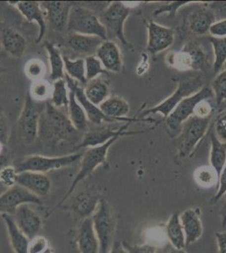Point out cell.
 <instances>
[{
    "instance_id": "1",
    "label": "cell",
    "mask_w": 226,
    "mask_h": 253,
    "mask_svg": "<svg viewBox=\"0 0 226 253\" xmlns=\"http://www.w3.org/2000/svg\"><path fill=\"white\" fill-rule=\"evenodd\" d=\"M77 133L69 116L63 110L52 106L51 102H46L41 114L38 127V138L43 145L54 148L62 142L75 138Z\"/></svg>"
},
{
    "instance_id": "2",
    "label": "cell",
    "mask_w": 226,
    "mask_h": 253,
    "mask_svg": "<svg viewBox=\"0 0 226 253\" xmlns=\"http://www.w3.org/2000/svg\"><path fill=\"white\" fill-rule=\"evenodd\" d=\"M120 138H122L121 136H118V137H115V138L110 139L108 142H106V144H102V145L91 147V148L87 149L86 152L84 153L83 156L81 158L80 170L77 173L75 179L73 180V182L70 185L68 192L65 193V195L63 196V199L57 203L54 209L50 211L49 215L52 214L54 210L61 207L63 205V203L71 197L73 193L75 192L77 185L80 182L83 181L84 179H86V177H88L90 175H91L92 173L94 172V170L98 167H100V165H106L109 149Z\"/></svg>"
},
{
    "instance_id": "3",
    "label": "cell",
    "mask_w": 226,
    "mask_h": 253,
    "mask_svg": "<svg viewBox=\"0 0 226 253\" xmlns=\"http://www.w3.org/2000/svg\"><path fill=\"white\" fill-rule=\"evenodd\" d=\"M67 31L70 33L98 37L107 41L106 27L94 11L89 8L73 3L69 11Z\"/></svg>"
},
{
    "instance_id": "4",
    "label": "cell",
    "mask_w": 226,
    "mask_h": 253,
    "mask_svg": "<svg viewBox=\"0 0 226 253\" xmlns=\"http://www.w3.org/2000/svg\"><path fill=\"white\" fill-rule=\"evenodd\" d=\"M211 121L212 116L204 118L192 116L181 124L178 138L179 157L188 158L193 155L196 147L206 135Z\"/></svg>"
},
{
    "instance_id": "5",
    "label": "cell",
    "mask_w": 226,
    "mask_h": 253,
    "mask_svg": "<svg viewBox=\"0 0 226 253\" xmlns=\"http://www.w3.org/2000/svg\"><path fill=\"white\" fill-rule=\"evenodd\" d=\"M91 219L100 244V253H108L114 244L117 219L112 207L105 199L100 200Z\"/></svg>"
},
{
    "instance_id": "6",
    "label": "cell",
    "mask_w": 226,
    "mask_h": 253,
    "mask_svg": "<svg viewBox=\"0 0 226 253\" xmlns=\"http://www.w3.org/2000/svg\"><path fill=\"white\" fill-rule=\"evenodd\" d=\"M167 63L179 71L204 70L209 66L205 50L197 42H189L179 52L170 53Z\"/></svg>"
},
{
    "instance_id": "7",
    "label": "cell",
    "mask_w": 226,
    "mask_h": 253,
    "mask_svg": "<svg viewBox=\"0 0 226 253\" xmlns=\"http://www.w3.org/2000/svg\"><path fill=\"white\" fill-rule=\"evenodd\" d=\"M83 153H74L67 156L47 157L43 156H27L14 166L18 173L33 171L45 174L50 170H58L69 167L79 160H81Z\"/></svg>"
},
{
    "instance_id": "8",
    "label": "cell",
    "mask_w": 226,
    "mask_h": 253,
    "mask_svg": "<svg viewBox=\"0 0 226 253\" xmlns=\"http://www.w3.org/2000/svg\"><path fill=\"white\" fill-rule=\"evenodd\" d=\"M130 14V8L120 1L111 2L100 17V21L106 27L108 38H117L123 46H131L124 34V24Z\"/></svg>"
},
{
    "instance_id": "9",
    "label": "cell",
    "mask_w": 226,
    "mask_h": 253,
    "mask_svg": "<svg viewBox=\"0 0 226 253\" xmlns=\"http://www.w3.org/2000/svg\"><path fill=\"white\" fill-rule=\"evenodd\" d=\"M43 108L44 107H39L30 93H27L17 123L18 134L25 144H32L38 138L39 120Z\"/></svg>"
},
{
    "instance_id": "10",
    "label": "cell",
    "mask_w": 226,
    "mask_h": 253,
    "mask_svg": "<svg viewBox=\"0 0 226 253\" xmlns=\"http://www.w3.org/2000/svg\"><path fill=\"white\" fill-rule=\"evenodd\" d=\"M203 86V81L200 77H197L190 81L179 82L178 88L172 95L166 98L163 101H161L160 103L157 104L155 107L145 110L141 115V118L150 114H160L163 116L164 118H167L184 98L188 97L194 93L198 92Z\"/></svg>"
},
{
    "instance_id": "11",
    "label": "cell",
    "mask_w": 226,
    "mask_h": 253,
    "mask_svg": "<svg viewBox=\"0 0 226 253\" xmlns=\"http://www.w3.org/2000/svg\"><path fill=\"white\" fill-rule=\"evenodd\" d=\"M214 97L211 87L203 86L198 92L184 98L173 112L166 118V125L171 130L179 128L184 122L194 114L196 106L203 100H211Z\"/></svg>"
},
{
    "instance_id": "12",
    "label": "cell",
    "mask_w": 226,
    "mask_h": 253,
    "mask_svg": "<svg viewBox=\"0 0 226 253\" xmlns=\"http://www.w3.org/2000/svg\"><path fill=\"white\" fill-rule=\"evenodd\" d=\"M22 205H42L43 201L19 185L9 187L0 196V215L6 213L13 216Z\"/></svg>"
},
{
    "instance_id": "13",
    "label": "cell",
    "mask_w": 226,
    "mask_h": 253,
    "mask_svg": "<svg viewBox=\"0 0 226 253\" xmlns=\"http://www.w3.org/2000/svg\"><path fill=\"white\" fill-rule=\"evenodd\" d=\"M130 123H127V124L121 126L118 130L111 129V128H101V129L94 130L90 132H86L82 138V142L77 147L76 150L82 149V148H91V147L99 146L102 144H106L110 139L118 137V136H129L139 134L143 132H148L150 130L154 129L155 127H150L147 130L143 131H128V127Z\"/></svg>"
},
{
    "instance_id": "14",
    "label": "cell",
    "mask_w": 226,
    "mask_h": 253,
    "mask_svg": "<svg viewBox=\"0 0 226 253\" xmlns=\"http://www.w3.org/2000/svg\"><path fill=\"white\" fill-rule=\"evenodd\" d=\"M64 78H65L67 86L69 88V90L74 91L76 100L80 104V106L83 107V109L85 110L87 118H88V121L90 122L91 124H95V125H100L103 122H107V123H114V122H116L112 118H107L103 112L100 111V107L91 103L87 99L83 87L80 85L78 81H75L74 79L70 78L69 75H67L66 74H65Z\"/></svg>"
},
{
    "instance_id": "15",
    "label": "cell",
    "mask_w": 226,
    "mask_h": 253,
    "mask_svg": "<svg viewBox=\"0 0 226 253\" xmlns=\"http://www.w3.org/2000/svg\"><path fill=\"white\" fill-rule=\"evenodd\" d=\"M148 28L147 50L151 54L164 52L172 46L175 40L174 31L172 28L161 26L155 21H149Z\"/></svg>"
},
{
    "instance_id": "16",
    "label": "cell",
    "mask_w": 226,
    "mask_h": 253,
    "mask_svg": "<svg viewBox=\"0 0 226 253\" xmlns=\"http://www.w3.org/2000/svg\"><path fill=\"white\" fill-rule=\"evenodd\" d=\"M73 3L65 1H44L41 6L45 10L49 24L56 32L67 31L69 15Z\"/></svg>"
},
{
    "instance_id": "17",
    "label": "cell",
    "mask_w": 226,
    "mask_h": 253,
    "mask_svg": "<svg viewBox=\"0 0 226 253\" xmlns=\"http://www.w3.org/2000/svg\"><path fill=\"white\" fill-rule=\"evenodd\" d=\"M13 219L30 241L38 236L43 225L40 216L28 205H20L13 215Z\"/></svg>"
},
{
    "instance_id": "18",
    "label": "cell",
    "mask_w": 226,
    "mask_h": 253,
    "mask_svg": "<svg viewBox=\"0 0 226 253\" xmlns=\"http://www.w3.org/2000/svg\"><path fill=\"white\" fill-rule=\"evenodd\" d=\"M100 111L109 118H112L114 121L125 122V123H135V122L153 121L150 119L137 118L136 116L134 118H127L129 114L130 106L129 102L124 100L123 97L118 95L109 96L106 101L100 104Z\"/></svg>"
},
{
    "instance_id": "19",
    "label": "cell",
    "mask_w": 226,
    "mask_h": 253,
    "mask_svg": "<svg viewBox=\"0 0 226 253\" xmlns=\"http://www.w3.org/2000/svg\"><path fill=\"white\" fill-rule=\"evenodd\" d=\"M17 185L40 199L46 197L52 187L51 181L46 174L33 171L19 173Z\"/></svg>"
},
{
    "instance_id": "20",
    "label": "cell",
    "mask_w": 226,
    "mask_h": 253,
    "mask_svg": "<svg viewBox=\"0 0 226 253\" xmlns=\"http://www.w3.org/2000/svg\"><path fill=\"white\" fill-rule=\"evenodd\" d=\"M100 200V195L97 193L89 190L83 191L74 197L70 206H69V210L80 219L91 218Z\"/></svg>"
},
{
    "instance_id": "21",
    "label": "cell",
    "mask_w": 226,
    "mask_h": 253,
    "mask_svg": "<svg viewBox=\"0 0 226 253\" xmlns=\"http://www.w3.org/2000/svg\"><path fill=\"white\" fill-rule=\"evenodd\" d=\"M95 56L107 72L120 73L123 69V57L120 49L112 41H104L98 47Z\"/></svg>"
},
{
    "instance_id": "22",
    "label": "cell",
    "mask_w": 226,
    "mask_h": 253,
    "mask_svg": "<svg viewBox=\"0 0 226 253\" xmlns=\"http://www.w3.org/2000/svg\"><path fill=\"white\" fill-rule=\"evenodd\" d=\"M12 3V2H10ZM18 10L29 22H36L39 26V34L36 39V43H40L46 32L45 13L43 12L41 3L37 1H19L14 2Z\"/></svg>"
},
{
    "instance_id": "23",
    "label": "cell",
    "mask_w": 226,
    "mask_h": 253,
    "mask_svg": "<svg viewBox=\"0 0 226 253\" xmlns=\"http://www.w3.org/2000/svg\"><path fill=\"white\" fill-rule=\"evenodd\" d=\"M180 221L183 229L186 247L193 244L203 234V224L198 209H189L181 213Z\"/></svg>"
},
{
    "instance_id": "24",
    "label": "cell",
    "mask_w": 226,
    "mask_h": 253,
    "mask_svg": "<svg viewBox=\"0 0 226 253\" xmlns=\"http://www.w3.org/2000/svg\"><path fill=\"white\" fill-rule=\"evenodd\" d=\"M216 21L212 9L208 4H203L195 9L187 17L188 29L195 34L209 33L210 26Z\"/></svg>"
},
{
    "instance_id": "25",
    "label": "cell",
    "mask_w": 226,
    "mask_h": 253,
    "mask_svg": "<svg viewBox=\"0 0 226 253\" xmlns=\"http://www.w3.org/2000/svg\"><path fill=\"white\" fill-rule=\"evenodd\" d=\"M80 253H100V244L93 227L91 218L83 219L76 236Z\"/></svg>"
},
{
    "instance_id": "26",
    "label": "cell",
    "mask_w": 226,
    "mask_h": 253,
    "mask_svg": "<svg viewBox=\"0 0 226 253\" xmlns=\"http://www.w3.org/2000/svg\"><path fill=\"white\" fill-rule=\"evenodd\" d=\"M0 42L3 50L11 57L19 58L26 52V38L16 30L5 27L0 30Z\"/></svg>"
},
{
    "instance_id": "27",
    "label": "cell",
    "mask_w": 226,
    "mask_h": 253,
    "mask_svg": "<svg viewBox=\"0 0 226 253\" xmlns=\"http://www.w3.org/2000/svg\"><path fill=\"white\" fill-rule=\"evenodd\" d=\"M103 42L98 37L76 33H71L67 38V44L69 48L78 54L86 55V57L95 54L98 47Z\"/></svg>"
},
{
    "instance_id": "28",
    "label": "cell",
    "mask_w": 226,
    "mask_h": 253,
    "mask_svg": "<svg viewBox=\"0 0 226 253\" xmlns=\"http://www.w3.org/2000/svg\"><path fill=\"white\" fill-rule=\"evenodd\" d=\"M1 218L5 223L8 235H9V242H10V245H11V248L14 251V253H28L30 240L18 228L13 219V216L3 213V214H1Z\"/></svg>"
},
{
    "instance_id": "29",
    "label": "cell",
    "mask_w": 226,
    "mask_h": 253,
    "mask_svg": "<svg viewBox=\"0 0 226 253\" xmlns=\"http://www.w3.org/2000/svg\"><path fill=\"white\" fill-rule=\"evenodd\" d=\"M86 97L91 103L99 107L110 95V87L104 79H94L87 82L84 89Z\"/></svg>"
},
{
    "instance_id": "30",
    "label": "cell",
    "mask_w": 226,
    "mask_h": 253,
    "mask_svg": "<svg viewBox=\"0 0 226 253\" xmlns=\"http://www.w3.org/2000/svg\"><path fill=\"white\" fill-rule=\"evenodd\" d=\"M210 167L217 173L218 180L226 164V143L221 142L214 131L210 132Z\"/></svg>"
},
{
    "instance_id": "31",
    "label": "cell",
    "mask_w": 226,
    "mask_h": 253,
    "mask_svg": "<svg viewBox=\"0 0 226 253\" xmlns=\"http://www.w3.org/2000/svg\"><path fill=\"white\" fill-rule=\"evenodd\" d=\"M166 234L170 242L176 249L183 250L186 247V240L183 229L180 221V214L178 212L172 213L166 224Z\"/></svg>"
},
{
    "instance_id": "32",
    "label": "cell",
    "mask_w": 226,
    "mask_h": 253,
    "mask_svg": "<svg viewBox=\"0 0 226 253\" xmlns=\"http://www.w3.org/2000/svg\"><path fill=\"white\" fill-rule=\"evenodd\" d=\"M68 116L73 126L78 132L86 131L88 125V118L83 107L80 106L75 97V93L69 90V102L68 107Z\"/></svg>"
},
{
    "instance_id": "33",
    "label": "cell",
    "mask_w": 226,
    "mask_h": 253,
    "mask_svg": "<svg viewBox=\"0 0 226 253\" xmlns=\"http://www.w3.org/2000/svg\"><path fill=\"white\" fill-rule=\"evenodd\" d=\"M44 47L46 48L48 54L49 63L51 67L50 79L52 81H56L57 80L64 79V62H63V55L61 54L60 51L57 49L52 42H46Z\"/></svg>"
},
{
    "instance_id": "34",
    "label": "cell",
    "mask_w": 226,
    "mask_h": 253,
    "mask_svg": "<svg viewBox=\"0 0 226 253\" xmlns=\"http://www.w3.org/2000/svg\"><path fill=\"white\" fill-rule=\"evenodd\" d=\"M64 69L67 75L78 81L82 85H86L87 80L86 76V61L84 58L70 59L67 56H63Z\"/></svg>"
},
{
    "instance_id": "35",
    "label": "cell",
    "mask_w": 226,
    "mask_h": 253,
    "mask_svg": "<svg viewBox=\"0 0 226 253\" xmlns=\"http://www.w3.org/2000/svg\"><path fill=\"white\" fill-rule=\"evenodd\" d=\"M67 83L65 78L54 81L52 89L51 103L56 108L68 109L69 102V93L68 94Z\"/></svg>"
},
{
    "instance_id": "36",
    "label": "cell",
    "mask_w": 226,
    "mask_h": 253,
    "mask_svg": "<svg viewBox=\"0 0 226 253\" xmlns=\"http://www.w3.org/2000/svg\"><path fill=\"white\" fill-rule=\"evenodd\" d=\"M209 42L213 46L215 60L213 69L215 73L220 72L226 63V38H209Z\"/></svg>"
},
{
    "instance_id": "37",
    "label": "cell",
    "mask_w": 226,
    "mask_h": 253,
    "mask_svg": "<svg viewBox=\"0 0 226 253\" xmlns=\"http://www.w3.org/2000/svg\"><path fill=\"white\" fill-rule=\"evenodd\" d=\"M194 179L200 187L205 188L212 187L216 182L218 184L217 173L211 167L204 166L198 168L195 170Z\"/></svg>"
},
{
    "instance_id": "38",
    "label": "cell",
    "mask_w": 226,
    "mask_h": 253,
    "mask_svg": "<svg viewBox=\"0 0 226 253\" xmlns=\"http://www.w3.org/2000/svg\"><path fill=\"white\" fill-rule=\"evenodd\" d=\"M86 61V76L87 82L97 78L100 75H108V72L104 69L103 65L100 63L95 55L89 56L85 58Z\"/></svg>"
},
{
    "instance_id": "39",
    "label": "cell",
    "mask_w": 226,
    "mask_h": 253,
    "mask_svg": "<svg viewBox=\"0 0 226 253\" xmlns=\"http://www.w3.org/2000/svg\"><path fill=\"white\" fill-rule=\"evenodd\" d=\"M211 89L217 106H221L226 101V69L218 74L211 84Z\"/></svg>"
},
{
    "instance_id": "40",
    "label": "cell",
    "mask_w": 226,
    "mask_h": 253,
    "mask_svg": "<svg viewBox=\"0 0 226 253\" xmlns=\"http://www.w3.org/2000/svg\"><path fill=\"white\" fill-rule=\"evenodd\" d=\"M45 64L39 59H32L26 63L25 72L27 77L35 81H39L45 72Z\"/></svg>"
},
{
    "instance_id": "41",
    "label": "cell",
    "mask_w": 226,
    "mask_h": 253,
    "mask_svg": "<svg viewBox=\"0 0 226 253\" xmlns=\"http://www.w3.org/2000/svg\"><path fill=\"white\" fill-rule=\"evenodd\" d=\"M51 91V87L46 81H35L31 88L30 95L34 100L38 101H44L47 99Z\"/></svg>"
},
{
    "instance_id": "42",
    "label": "cell",
    "mask_w": 226,
    "mask_h": 253,
    "mask_svg": "<svg viewBox=\"0 0 226 253\" xmlns=\"http://www.w3.org/2000/svg\"><path fill=\"white\" fill-rule=\"evenodd\" d=\"M18 174L15 167L8 166L0 172V181L8 188L14 187L17 185Z\"/></svg>"
},
{
    "instance_id": "43",
    "label": "cell",
    "mask_w": 226,
    "mask_h": 253,
    "mask_svg": "<svg viewBox=\"0 0 226 253\" xmlns=\"http://www.w3.org/2000/svg\"><path fill=\"white\" fill-rule=\"evenodd\" d=\"M189 3H190L189 1H175V2L167 3V4H164L155 10L154 15L156 16V15H162V14H168L170 17L173 18L181 7L186 5Z\"/></svg>"
},
{
    "instance_id": "44",
    "label": "cell",
    "mask_w": 226,
    "mask_h": 253,
    "mask_svg": "<svg viewBox=\"0 0 226 253\" xmlns=\"http://www.w3.org/2000/svg\"><path fill=\"white\" fill-rule=\"evenodd\" d=\"M49 248L48 242L45 237L38 236L30 241L28 253H42Z\"/></svg>"
},
{
    "instance_id": "45",
    "label": "cell",
    "mask_w": 226,
    "mask_h": 253,
    "mask_svg": "<svg viewBox=\"0 0 226 253\" xmlns=\"http://www.w3.org/2000/svg\"><path fill=\"white\" fill-rule=\"evenodd\" d=\"M214 132L221 142L226 143V112L218 117L215 123Z\"/></svg>"
},
{
    "instance_id": "46",
    "label": "cell",
    "mask_w": 226,
    "mask_h": 253,
    "mask_svg": "<svg viewBox=\"0 0 226 253\" xmlns=\"http://www.w3.org/2000/svg\"><path fill=\"white\" fill-rule=\"evenodd\" d=\"M214 107L210 100H203L196 106L193 116L198 118H209L212 116Z\"/></svg>"
},
{
    "instance_id": "47",
    "label": "cell",
    "mask_w": 226,
    "mask_h": 253,
    "mask_svg": "<svg viewBox=\"0 0 226 253\" xmlns=\"http://www.w3.org/2000/svg\"><path fill=\"white\" fill-rule=\"evenodd\" d=\"M123 246L129 253H156V248L151 245L129 244L128 242H123Z\"/></svg>"
},
{
    "instance_id": "48",
    "label": "cell",
    "mask_w": 226,
    "mask_h": 253,
    "mask_svg": "<svg viewBox=\"0 0 226 253\" xmlns=\"http://www.w3.org/2000/svg\"><path fill=\"white\" fill-rule=\"evenodd\" d=\"M218 191L215 197L213 198L212 204H215L220 201L224 195L226 193V164L224 167L223 170L221 171V175L218 180Z\"/></svg>"
},
{
    "instance_id": "49",
    "label": "cell",
    "mask_w": 226,
    "mask_h": 253,
    "mask_svg": "<svg viewBox=\"0 0 226 253\" xmlns=\"http://www.w3.org/2000/svg\"><path fill=\"white\" fill-rule=\"evenodd\" d=\"M209 33L212 38H226V20L215 21L210 26Z\"/></svg>"
},
{
    "instance_id": "50",
    "label": "cell",
    "mask_w": 226,
    "mask_h": 253,
    "mask_svg": "<svg viewBox=\"0 0 226 253\" xmlns=\"http://www.w3.org/2000/svg\"><path fill=\"white\" fill-rule=\"evenodd\" d=\"M217 20H226V1H215L209 3Z\"/></svg>"
},
{
    "instance_id": "51",
    "label": "cell",
    "mask_w": 226,
    "mask_h": 253,
    "mask_svg": "<svg viewBox=\"0 0 226 253\" xmlns=\"http://www.w3.org/2000/svg\"><path fill=\"white\" fill-rule=\"evenodd\" d=\"M9 138V124L3 113L0 112V144L6 145Z\"/></svg>"
},
{
    "instance_id": "52",
    "label": "cell",
    "mask_w": 226,
    "mask_h": 253,
    "mask_svg": "<svg viewBox=\"0 0 226 253\" xmlns=\"http://www.w3.org/2000/svg\"><path fill=\"white\" fill-rule=\"evenodd\" d=\"M215 237L217 240L219 253H226V230L223 232H216Z\"/></svg>"
},
{
    "instance_id": "53",
    "label": "cell",
    "mask_w": 226,
    "mask_h": 253,
    "mask_svg": "<svg viewBox=\"0 0 226 253\" xmlns=\"http://www.w3.org/2000/svg\"><path fill=\"white\" fill-rule=\"evenodd\" d=\"M108 253H129L123 246V243L120 242H115L112 246V249Z\"/></svg>"
},
{
    "instance_id": "54",
    "label": "cell",
    "mask_w": 226,
    "mask_h": 253,
    "mask_svg": "<svg viewBox=\"0 0 226 253\" xmlns=\"http://www.w3.org/2000/svg\"><path fill=\"white\" fill-rule=\"evenodd\" d=\"M8 166H9V157L3 151L2 154H0V172Z\"/></svg>"
},
{
    "instance_id": "55",
    "label": "cell",
    "mask_w": 226,
    "mask_h": 253,
    "mask_svg": "<svg viewBox=\"0 0 226 253\" xmlns=\"http://www.w3.org/2000/svg\"><path fill=\"white\" fill-rule=\"evenodd\" d=\"M225 199H224L223 205L221 206L220 213H221V219H222V224L224 227L226 226V193L224 195Z\"/></svg>"
},
{
    "instance_id": "56",
    "label": "cell",
    "mask_w": 226,
    "mask_h": 253,
    "mask_svg": "<svg viewBox=\"0 0 226 253\" xmlns=\"http://www.w3.org/2000/svg\"><path fill=\"white\" fill-rule=\"evenodd\" d=\"M7 189H8V187H5V186L0 181V196L2 195Z\"/></svg>"
},
{
    "instance_id": "57",
    "label": "cell",
    "mask_w": 226,
    "mask_h": 253,
    "mask_svg": "<svg viewBox=\"0 0 226 253\" xmlns=\"http://www.w3.org/2000/svg\"><path fill=\"white\" fill-rule=\"evenodd\" d=\"M168 253H186L183 250H178L176 248H172V250L170 251Z\"/></svg>"
},
{
    "instance_id": "58",
    "label": "cell",
    "mask_w": 226,
    "mask_h": 253,
    "mask_svg": "<svg viewBox=\"0 0 226 253\" xmlns=\"http://www.w3.org/2000/svg\"><path fill=\"white\" fill-rule=\"evenodd\" d=\"M42 253H54V252H53L52 248L49 247V248H46V250L44 251V252Z\"/></svg>"
},
{
    "instance_id": "59",
    "label": "cell",
    "mask_w": 226,
    "mask_h": 253,
    "mask_svg": "<svg viewBox=\"0 0 226 253\" xmlns=\"http://www.w3.org/2000/svg\"><path fill=\"white\" fill-rule=\"evenodd\" d=\"M3 151H4V146L0 144V154H2Z\"/></svg>"
},
{
    "instance_id": "60",
    "label": "cell",
    "mask_w": 226,
    "mask_h": 253,
    "mask_svg": "<svg viewBox=\"0 0 226 253\" xmlns=\"http://www.w3.org/2000/svg\"><path fill=\"white\" fill-rule=\"evenodd\" d=\"M0 71H1V70H0Z\"/></svg>"
}]
</instances>
